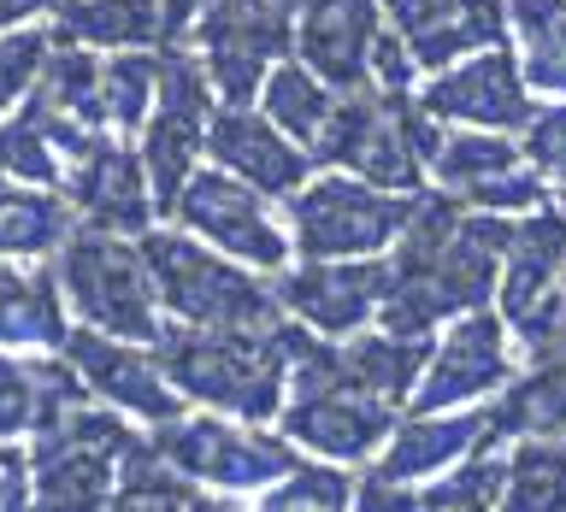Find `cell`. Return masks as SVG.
Instances as JSON below:
<instances>
[{"label":"cell","instance_id":"obj_1","mask_svg":"<svg viewBox=\"0 0 566 512\" xmlns=\"http://www.w3.org/2000/svg\"><path fill=\"white\" fill-rule=\"evenodd\" d=\"M507 242H513L507 212H478L454 201L449 189L424 183L401 242L384 254L389 282H384L378 324L401 335H437L449 318L490 307Z\"/></svg>","mask_w":566,"mask_h":512},{"label":"cell","instance_id":"obj_2","mask_svg":"<svg viewBox=\"0 0 566 512\" xmlns=\"http://www.w3.org/2000/svg\"><path fill=\"white\" fill-rule=\"evenodd\" d=\"M159 360H166L177 395L207 413H237L254 424H277L290 401V342H283V318L265 330H189L166 324L159 335Z\"/></svg>","mask_w":566,"mask_h":512},{"label":"cell","instance_id":"obj_3","mask_svg":"<svg viewBox=\"0 0 566 512\" xmlns=\"http://www.w3.org/2000/svg\"><path fill=\"white\" fill-rule=\"evenodd\" d=\"M442 130H449V124L437 113H424L419 88L413 95H396V88L360 83V88H343V95H336V113H331L325 130H318L313 159L331 171L366 177V183H378V189L419 194L431 183V153H437Z\"/></svg>","mask_w":566,"mask_h":512},{"label":"cell","instance_id":"obj_4","mask_svg":"<svg viewBox=\"0 0 566 512\" xmlns=\"http://www.w3.org/2000/svg\"><path fill=\"white\" fill-rule=\"evenodd\" d=\"M142 254H148L159 307L166 324H189V330H265L277 324V289L272 277L254 265L219 254L212 242L189 236L184 224L159 218L154 230H142Z\"/></svg>","mask_w":566,"mask_h":512},{"label":"cell","instance_id":"obj_5","mask_svg":"<svg viewBox=\"0 0 566 512\" xmlns=\"http://www.w3.org/2000/svg\"><path fill=\"white\" fill-rule=\"evenodd\" d=\"M148 436V424L124 418L106 401H77L60 418H48L24 448H30V494L35 506H113V489L124 477V459L136 454V441Z\"/></svg>","mask_w":566,"mask_h":512},{"label":"cell","instance_id":"obj_6","mask_svg":"<svg viewBox=\"0 0 566 512\" xmlns=\"http://www.w3.org/2000/svg\"><path fill=\"white\" fill-rule=\"evenodd\" d=\"M154 448L171 459L184 477H195L212 501H260L283 471L301 459V448L277 424H254L237 413H207V406H184L177 418L154 424Z\"/></svg>","mask_w":566,"mask_h":512},{"label":"cell","instance_id":"obj_7","mask_svg":"<svg viewBox=\"0 0 566 512\" xmlns=\"http://www.w3.org/2000/svg\"><path fill=\"white\" fill-rule=\"evenodd\" d=\"M53 271H60L65 307L77 324L106 330V335H130V342H159L166 335V307H159L142 236L77 224L65 236V247L53 254Z\"/></svg>","mask_w":566,"mask_h":512},{"label":"cell","instance_id":"obj_8","mask_svg":"<svg viewBox=\"0 0 566 512\" xmlns=\"http://www.w3.org/2000/svg\"><path fill=\"white\" fill-rule=\"evenodd\" d=\"M413 201L419 194L378 189L354 171L318 166L283 201V218H290V242L301 259H384L413 218Z\"/></svg>","mask_w":566,"mask_h":512},{"label":"cell","instance_id":"obj_9","mask_svg":"<svg viewBox=\"0 0 566 512\" xmlns=\"http://www.w3.org/2000/svg\"><path fill=\"white\" fill-rule=\"evenodd\" d=\"M166 218L184 224L189 236L212 242L219 254L254 265V271H265V277H277L283 265L295 259L283 201L260 194L254 183H242V177H230L224 166H212V159H201V166L189 171V183L177 189Z\"/></svg>","mask_w":566,"mask_h":512},{"label":"cell","instance_id":"obj_10","mask_svg":"<svg viewBox=\"0 0 566 512\" xmlns=\"http://www.w3.org/2000/svg\"><path fill=\"white\" fill-rule=\"evenodd\" d=\"M484 441H502L495 436L490 406H449V413H413V406H407V413L396 418V430H389V441L378 448V459L360 471L354 506L360 512H384V506L413 512L419 489L449 471L454 459L484 448Z\"/></svg>","mask_w":566,"mask_h":512},{"label":"cell","instance_id":"obj_11","mask_svg":"<svg viewBox=\"0 0 566 512\" xmlns=\"http://www.w3.org/2000/svg\"><path fill=\"white\" fill-rule=\"evenodd\" d=\"M525 365L520 335L507 330V318L495 307L460 312L431 335L424 371L413 383V413H449V406H490L513 383V371Z\"/></svg>","mask_w":566,"mask_h":512},{"label":"cell","instance_id":"obj_12","mask_svg":"<svg viewBox=\"0 0 566 512\" xmlns=\"http://www.w3.org/2000/svg\"><path fill=\"white\" fill-rule=\"evenodd\" d=\"M212 113H219V88H212L207 65L195 60L189 42H166L159 100H154V113H148V124H142V136H136L142 166H148L154 194H159V212H171L177 189H184L189 171L207 159Z\"/></svg>","mask_w":566,"mask_h":512},{"label":"cell","instance_id":"obj_13","mask_svg":"<svg viewBox=\"0 0 566 512\" xmlns=\"http://www.w3.org/2000/svg\"><path fill=\"white\" fill-rule=\"evenodd\" d=\"M295 7L301 0H212L201 12L189 47L207 65L219 100H254L265 71L295 53Z\"/></svg>","mask_w":566,"mask_h":512},{"label":"cell","instance_id":"obj_14","mask_svg":"<svg viewBox=\"0 0 566 512\" xmlns=\"http://www.w3.org/2000/svg\"><path fill=\"white\" fill-rule=\"evenodd\" d=\"M407 413V406L371 395V388L331 377V383H313V388H295L290 401H283L277 413V430L295 441L301 454L313 459H336V466L348 471H366L371 459H378V448L389 441V430H396V418Z\"/></svg>","mask_w":566,"mask_h":512},{"label":"cell","instance_id":"obj_15","mask_svg":"<svg viewBox=\"0 0 566 512\" xmlns=\"http://www.w3.org/2000/svg\"><path fill=\"white\" fill-rule=\"evenodd\" d=\"M65 360L77 365L83 388L106 406H118L124 418L136 424H166L184 413V395H177L166 360H159V342H130V335H106V330H88V324H71L65 335Z\"/></svg>","mask_w":566,"mask_h":512},{"label":"cell","instance_id":"obj_16","mask_svg":"<svg viewBox=\"0 0 566 512\" xmlns=\"http://www.w3.org/2000/svg\"><path fill=\"white\" fill-rule=\"evenodd\" d=\"M419 100H424V113H437L442 124L513 130V136L531 124V113H537V95H531L513 42L478 47V53H467V60H454L442 71H424V77H419Z\"/></svg>","mask_w":566,"mask_h":512},{"label":"cell","instance_id":"obj_17","mask_svg":"<svg viewBox=\"0 0 566 512\" xmlns=\"http://www.w3.org/2000/svg\"><path fill=\"white\" fill-rule=\"evenodd\" d=\"M384 282H389V259H301L295 254L272 277V289H277L283 318L343 342V335L378 324Z\"/></svg>","mask_w":566,"mask_h":512},{"label":"cell","instance_id":"obj_18","mask_svg":"<svg viewBox=\"0 0 566 512\" xmlns=\"http://www.w3.org/2000/svg\"><path fill=\"white\" fill-rule=\"evenodd\" d=\"M65 201L77 212V224L88 230H118V236H142L154 230L166 212H159V194H154V177L142 166V148L130 136H113L106 130L101 141L65 166Z\"/></svg>","mask_w":566,"mask_h":512},{"label":"cell","instance_id":"obj_19","mask_svg":"<svg viewBox=\"0 0 566 512\" xmlns=\"http://www.w3.org/2000/svg\"><path fill=\"white\" fill-rule=\"evenodd\" d=\"M207 159L224 166L230 177H242V183H254L260 194H272V201H290L318 171L313 148H301L290 130H277L260 113V100H219L207 130Z\"/></svg>","mask_w":566,"mask_h":512},{"label":"cell","instance_id":"obj_20","mask_svg":"<svg viewBox=\"0 0 566 512\" xmlns=\"http://www.w3.org/2000/svg\"><path fill=\"white\" fill-rule=\"evenodd\" d=\"M378 0H301L295 7V53L307 60L331 88L371 83V53L384 35Z\"/></svg>","mask_w":566,"mask_h":512},{"label":"cell","instance_id":"obj_21","mask_svg":"<svg viewBox=\"0 0 566 512\" xmlns=\"http://www.w3.org/2000/svg\"><path fill=\"white\" fill-rule=\"evenodd\" d=\"M71 307L53 259H0V348L60 353L71 335Z\"/></svg>","mask_w":566,"mask_h":512},{"label":"cell","instance_id":"obj_22","mask_svg":"<svg viewBox=\"0 0 566 512\" xmlns=\"http://www.w3.org/2000/svg\"><path fill=\"white\" fill-rule=\"evenodd\" d=\"M53 42H77L95 53H124V47H166V0H60L48 18Z\"/></svg>","mask_w":566,"mask_h":512},{"label":"cell","instance_id":"obj_23","mask_svg":"<svg viewBox=\"0 0 566 512\" xmlns=\"http://www.w3.org/2000/svg\"><path fill=\"white\" fill-rule=\"evenodd\" d=\"M419 71H442L478 47L507 42V0H431L419 24L401 30Z\"/></svg>","mask_w":566,"mask_h":512},{"label":"cell","instance_id":"obj_24","mask_svg":"<svg viewBox=\"0 0 566 512\" xmlns=\"http://www.w3.org/2000/svg\"><path fill=\"white\" fill-rule=\"evenodd\" d=\"M495 436L520 441V436H566V348L555 353H531L513 371V383L490 401Z\"/></svg>","mask_w":566,"mask_h":512},{"label":"cell","instance_id":"obj_25","mask_svg":"<svg viewBox=\"0 0 566 512\" xmlns=\"http://www.w3.org/2000/svg\"><path fill=\"white\" fill-rule=\"evenodd\" d=\"M77 230L65 189H42L0 171V259H53Z\"/></svg>","mask_w":566,"mask_h":512},{"label":"cell","instance_id":"obj_26","mask_svg":"<svg viewBox=\"0 0 566 512\" xmlns=\"http://www.w3.org/2000/svg\"><path fill=\"white\" fill-rule=\"evenodd\" d=\"M424 353H431V335H401V330H389V324H366V330L343 335V371H348V383H360V388H371V395H384V401H396V406L413 401Z\"/></svg>","mask_w":566,"mask_h":512},{"label":"cell","instance_id":"obj_27","mask_svg":"<svg viewBox=\"0 0 566 512\" xmlns=\"http://www.w3.org/2000/svg\"><path fill=\"white\" fill-rule=\"evenodd\" d=\"M507 42L537 100H566V0H507Z\"/></svg>","mask_w":566,"mask_h":512},{"label":"cell","instance_id":"obj_28","mask_svg":"<svg viewBox=\"0 0 566 512\" xmlns=\"http://www.w3.org/2000/svg\"><path fill=\"white\" fill-rule=\"evenodd\" d=\"M336 95H343V88H331L301 53H283V60L265 71L254 100H260V113L272 118L277 130H290L301 148H313L318 130H325L331 113H336Z\"/></svg>","mask_w":566,"mask_h":512},{"label":"cell","instance_id":"obj_29","mask_svg":"<svg viewBox=\"0 0 566 512\" xmlns=\"http://www.w3.org/2000/svg\"><path fill=\"white\" fill-rule=\"evenodd\" d=\"M525 166V148L513 130H472V124H449L431 153V183L449 194H472L478 183Z\"/></svg>","mask_w":566,"mask_h":512},{"label":"cell","instance_id":"obj_30","mask_svg":"<svg viewBox=\"0 0 566 512\" xmlns=\"http://www.w3.org/2000/svg\"><path fill=\"white\" fill-rule=\"evenodd\" d=\"M159 71H166V47H124L101 53V124L113 136H142L154 100H159Z\"/></svg>","mask_w":566,"mask_h":512},{"label":"cell","instance_id":"obj_31","mask_svg":"<svg viewBox=\"0 0 566 512\" xmlns=\"http://www.w3.org/2000/svg\"><path fill=\"white\" fill-rule=\"evenodd\" d=\"M507 494V441H484L467 459H454L442 477L419 489L424 512H502Z\"/></svg>","mask_w":566,"mask_h":512},{"label":"cell","instance_id":"obj_32","mask_svg":"<svg viewBox=\"0 0 566 512\" xmlns=\"http://www.w3.org/2000/svg\"><path fill=\"white\" fill-rule=\"evenodd\" d=\"M507 512H566V436L507 441Z\"/></svg>","mask_w":566,"mask_h":512},{"label":"cell","instance_id":"obj_33","mask_svg":"<svg viewBox=\"0 0 566 512\" xmlns=\"http://www.w3.org/2000/svg\"><path fill=\"white\" fill-rule=\"evenodd\" d=\"M0 171L24 177V183H42V189L65 183V148H60V136H53V124L42 118L35 100H24L18 113L0 118Z\"/></svg>","mask_w":566,"mask_h":512},{"label":"cell","instance_id":"obj_34","mask_svg":"<svg viewBox=\"0 0 566 512\" xmlns=\"http://www.w3.org/2000/svg\"><path fill=\"white\" fill-rule=\"evenodd\" d=\"M354 489H360V471L336 466V459L301 454L254 506H272V512H343V506H354Z\"/></svg>","mask_w":566,"mask_h":512},{"label":"cell","instance_id":"obj_35","mask_svg":"<svg viewBox=\"0 0 566 512\" xmlns=\"http://www.w3.org/2000/svg\"><path fill=\"white\" fill-rule=\"evenodd\" d=\"M113 506H219L212 494L195 483V477H184L171 466L166 454L154 448V436L136 441V454L124 459V477L113 489Z\"/></svg>","mask_w":566,"mask_h":512},{"label":"cell","instance_id":"obj_36","mask_svg":"<svg viewBox=\"0 0 566 512\" xmlns=\"http://www.w3.org/2000/svg\"><path fill=\"white\" fill-rule=\"evenodd\" d=\"M48 53H53V30L48 24L0 30V118L18 113V106L30 100V88L42 83Z\"/></svg>","mask_w":566,"mask_h":512},{"label":"cell","instance_id":"obj_37","mask_svg":"<svg viewBox=\"0 0 566 512\" xmlns=\"http://www.w3.org/2000/svg\"><path fill=\"white\" fill-rule=\"evenodd\" d=\"M520 148H525L531 166L566 194V100H537V113H531V124L520 130Z\"/></svg>","mask_w":566,"mask_h":512},{"label":"cell","instance_id":"obj_38","mask_svg":"<svg viewBox=\"0 0 566 512\" xmlns=\"http://www.w3.org/2000/svg\"><path fill=\"white\" fill-rule=\"evenodd\" d=\"M12 506H35V494H30V448L0 436V512H12Z\"/></svg>","mask_w":566,"mask_h":512},{"label":"cell","instance_id":"obj_39","mask_svg":"<svg viewBox=\"0 0 566 512\" xmlns=\"http://www.w3.org/2000/svg\"><path fill=\"white\" fill-rule=\"evenodd\" d=\"M60 0H0V30H24V24H48Z\"/></svg>","mask_w":566,"mask_h":512},{"label":"cell","instance_id":"obj_40","mask_svg":"<svg viewBox=\"0 0 566 512\" xmlns=\"http://www.w3.org/2000/svg\"><path fill=\"white\" fill-rule=\"evenodd\" d=\"M212 0H166V24H171V42H189V30L201 24V12Z\"/></svg>","mask_w":566,"mask_h":512},{"label":"cell","instance_id":"obj_41","mask_svg":"<svg viewBox=\"0 0 566 512\" xmlns=\"http://www.w3.org/2000/svg\"><path fill=\"white\" fill-rule=\"evenodd\" d=\"M384 7V18H389V30H407V24H419L424 18V7H431V0H378Z\"/></svg>","mask_w":566,"mask_h":512},{"label":"cell","instance_id":"obj_42","mask_svg":"<svg viewBox=\"0 0 566 512\" xmlns=\"http://www.w3.org/2000/svg\"><path fill=\"white\" fill-rule=\"evenodd\" d=\"M560 201H566V194H560Z\"/></svg>","mask_w":566,"mask_h":512}]
</instances>
